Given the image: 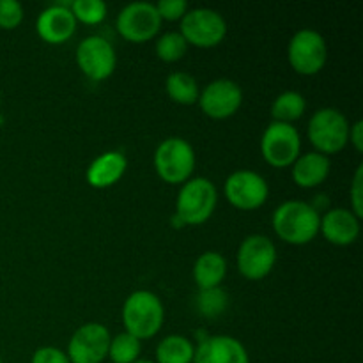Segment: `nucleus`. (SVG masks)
<instances>
[{
	"label": "nucleus",
	"mask_w": 363,
	"mask_h": 363,
	"mask_svg": "<svg viewBox=\"0 0 363 363\" xmlns=\"http://www.w3.org/2000/svg\"><path fill=\"white\" fill-rule=\"evenodd\" d=\"M273 230L287 245L301 247L319 234L321 213L303 201H287L275 209L272 218Z\"/></svg>",
	"instance_id": "obj_1"
},
{
	"label": "nucleus",
	"mask_w": 363,
	"mask_h": 363,
	"mask_svg": "<svg viewBox=\"0 0 363 363\" xmlns=\"http://www.w3.org/2000/svg\"><path fill=\"white\" fill-rule=\"evenodd\" d=\"M218 202V191L213 181L206 177H191L181 186L176 201L174 225H202L213 216Z\"/></svg>",
	"instance_id": "obj_2"
},
{
	"label": "nucleus",
	"mask_w": 363,
	"mask_h": 363,
	"mask_svg": "<svg viewBox=\"0 0 363 363\" xmlns=\"http://www.w3.org/2000/svg\"><path fill=\"white\" fill-rule=\"evenodd\" d=\"M165 308L162 300L151 291H135L123 305V325L135 339L147 340L162 330Z\"/></svg>",
	"instance_id": "obj_3"
},
{
	"label": "nucleus",
	"mask_w": 363,
	"mask_h": 363,
	"mask_svg": "<svg viewBox=\"0 0 363 363\" xmlns=\"http://www.w3.org/2000/svg\"><path fill=\"white\" fill-rule=\"evenodd\" d=\"M308 140L315 152L330 156L342 151L350 140V123L346 116L337 108L318 110L308 121Z\"/></svg>",
	"instance_id": "obj_4"
},
{
	"label": "nucleus",
	"mask_w": 363,
	"mask_h": 363,
	"mask_svg": "<svg viewBox=\"0 0 363 363\" xmlns=\"http://www.w3.org/2000/svg\"><path fill=\"white\" fill-rule=\"evenodd\" d=\"M155 169L169 184H184L195 170V151L181 137L165 138L155 151Z\"/></svg>",
	"instance_id": "obj_5"
},
{
	"label": "nucleus",
	"mask_w": 363,
	"mask_h": 363,
	"mask_svg": "<svg viewBox=\"0 0 363 363\" xmlns=\"http://www.w3.org/2000/svg\"><path fill=\"white\" fill-rule=\"evenodd\" d=\"M287 60L298 74L314 77L321 73L328 60V46L325 38L314 28L298 30L287 46Z\"/></svg>",
	"instance_id": "obj_6"
},
{
	"label": "nucleus",
	"mask_w": 363,
	"mask_h": 363,
	"mask_svg": "<svg viewBox=\"0 0 363 363\" xmlns=\"http://www.w3.org/2000/svg\"><path fill=\"white\" fill-rule=\"evenodd\" d=\"M188 46L195 48H215L225 39L227 23L222 14L208 7L188 9L181 20V30Z\"/></svg>",
	"instance_id": "obj_7"
},
{
	"label": "nucleus",
	"mask_w": 363,
	"mask_h": 363,
	"mask_svg": "<svg viewBox=\"0 0 363 363\" xmlns=\"http://www.w3.org/2000/svg\"><path fill=\"white\" fill-rule=\"evenodd\" d=\"M261 155L275 169L291 167L301 155V137L293 124L273 121L261 138Z\"/></svg>",
	"instance_id": "obj_8"
},
{
	"label": "nucleus",
	"mask_w": 363,
	"mask_h": 363,
	"mask_svg": "<svg viewBox=\"0 0 363 363\" xmlns=\"http://www.w3.org/2000/svg\"><path fill=\"white\" fill-rule=\"evenodd\" d=\"M277 264V247L268 236H247L238 250V269L247 280H262Z\"/></svg>",
	"instance_id": "obj_9"
},
{
	"label": "nucleus",
	"mask_w": 363,
	"mask_h": 363,
	"mask_svg": "<svg viewBox=\"0 0 363 363\" xmlns=\"http://www.w3.org/2000/svg\"><path fill=\"white\" fill-rule=\"evenodd\" d=\"M223 191L230 206L241 211H254L268 201L269 186L254 170H236L227 177Z\"/></svg>",
	"instance_id": "obj_10"
},
{
	"label": "nucleus",
	"mask_w": 363,
	"mask_h": 363,
	"mask_svg": "<svg viewBox=\"0 0 363 363\" xmlns=\"http://www.w3.org/2000/svg\"><path fill=\"white\" fill-rule=\"evenodd\" d=\"M160 27L162 18L151 2L128 4L116 21L117 32L130 43H147L158 34Z\"/></svg>",
	"instance_id": "obj_11"
},
{
	"label": "nucleus",
	"mask_w": 363,
	"mask_h": 363,
	"mask_svg": "<svg viewBox=\"0 0 363 363\" xmlns=\"http://www.w3.org/2000/svg\"><path fill=\"white\" fill-rule=\"evenodd\" d=\"M77 64L82 73L92 82H103L116 71V50L101 35H89L78 45Z\"/></svg>",
	"instance_id": "obj_12"
},
{
	"label": "nucleus",
	"mask_w": 363,
	"mask_h": 363,
	"mask_svg": "<svg viewBox=\"0 0 363 363\" xmlns=\"http://www.w3.org/2000/svg\"><path fill=\"white\" fill-rule=\"evenodd\" d=\"M112 335L101 323H87L80 326L67 344V358L71 363H101L108 358Z\"/></svg>",
	"instance_id": "obj_13"
},
{
	"label": "nucleus",
	"mask_w": 363,
	"mask_h": 363,
	"mask_svg": "<svg viewBox=\"0 0 363 363\" xmlns=\"http://www.w3.org/2000/svg\"><path fill=\"white\" fill-rule=\"evenodd\" d=\"M197 103L209 119H229L240 110L243 103V91L230 78H218L206 85L204 91H201Z\"/></svg>",
	"instance_id": "obj_14"
},
{
	"label": "nucleus",
	"mask_w": 363,
	"mask_h": 363,
	"mask_svg": "<svg viewBox=\"0 0 363 363\" xmlns=\"http://www.w3.org/2000/svg\"><path fill=\"white\" fill-rule=\"evenodd\" d=\"M38 35L50 45H62L73 38L77 20L69 9V4H55L43 11L35 21Z\"/></svg>",
	"instance_id": "obj_15"
},
{
	"label": "nucleus",
	"mask_w": 363,
	"mask_h": 363,
	"mask_svg": "<svg viewBox=\"0 0 363 363\" xmlns=\"http://www.w3.org/2000/svg\"><path fill=\"white\" fill-rule=\"evenodd\" d=\"M191 363H250V358L236 337L213 335L199 342Z\"/></svg>",
	"instance_id": "obj_16"
},
{
	"label": "nucleus",
	"mask_w": 363,
	"mask_h": 363,
	"mask_svg": "<svg viewBox=\"0 0 363 363\" xmlns=\"http://www.w3.org/2000/svg\"><path fill=\"white\" fill-rule=\"evenodd\" d=\"M319 233H323L328 243L337 247H350L360 236V218L351 209H328L321 218Z\"/></svg>",
	"instance_id": "obj_17"
},
{
	"label": "nucleus",
	"mask_w": 363,
	"mask_h": 363,
	"mask_svg": "<svg viewBox=\"0 0 363 363\" xmlns=\"http://www.w3.org/2000/svg\"><path fill=\"white\" fill-rule=\"evenodd\" d=\"M128 169L126 156L119 151H106L99 155L94 162L89 165L87 183L96 190H105L113 186L119 179H123L124 172Z\"/></svg>",
	"instance_id": "obj_18"
},
{
	"label": "nucleus",
	"mask_w": 363,
	"mask_h": 363,
	"mask_svg": "<svg viewBox=\"0 0 363 363\" xmlns=\"http://www.w3.org/2000/svg\"><path fill=\"white\" fill-rule=\"evenodd\" d=\"M291 167H293L294 183L300 188L311 190L325 183L332 169V162L328 156L312 151L298 156V160Z\"/></svg>",
	"instance_id": "obj_19"
},
{
	"label": "nucleus",
	"mask_w": 363,
	"mask_h": 363,
	"mask_svg": "<svg viewBox=\"0 0 363 363\" xmlns=\"http://www.w3.org/2000/svg\"><path fill=\"white\" fill-rule=\"evenodd\" d=\"M225 275L227 261L220 252H204L202 255H199L194 264V280L199 286V291L220 287Z\"/></svg>",
	"instance_id": "obj_20"
},
{
	"label": "nucleus",
	"mask_w": 363,
	"mask_h": 363,
	"mask_svg": "<svg viewBox=\"0 0 363 363\" xmlns=\"http://www.w3.org/2000/svg\"><path fill=\"white\" fill-rule=\"evenodd\" d=\"M165 89L169 98L177 105H194L199 101V84L186 71H176L167 77Z\"/></svg>",
	"instance_id": "obj_21"
},
{
	"label": "nucleus",
	"mask_w": 363,
	"mask_h": 363,
	"mask_svg": "<svg viewBox=\"0 0 363 363\" xmlns=\"http://www.w3.org/2000/svg\"><path fill=\"white\" fill-rule=\"evenodd\" d=\"M307 110V99L296 91H286L275 98L272 105V117L275 123L293 124L301 119Z\"/></svg>",
	"instance_id": "obj_22"
},
{
	"label": "nucleus",
	"mask_w": 363,
	"mask_h": 363,
	"mask_svg": "<svg viewBox=\"0 0 363 363\" xmlns=\"http://www.w3.org/2000/svg\"><path fill=\"white\" fill-rule=\"evenodd\" d=\"M195 347L183 335H169L156 347V363H191Z\"/></svg>",
	"instance_id": "obj_23"
},
{
	"label": "nucleus",
	"mask_w": 363,
	"mask_h": 363,
	"mask_svg": "<svg viewBox=\"0 0 363 363\" xmlns=\"http://www.w3.org/2000/svg\"><path fill=\"white\" fill-rule=\"evenodd\" d=\"M142 344L130 333H119L110 340L108 358L113 363H133L140 358Z\"/></svg>",
	"instance_id": "obj_24"
},
{
	"label": "nucleus",
	"mask_w": 363,
	"mask_h": 363,
	"mask_svg": "<svg viewBox=\"0 0 363 363\" xmlns=\"http://www.w3.org/2000/svg\"><path fill=\"white\" fill-rule=\"evenodd\" d=\"M227 305H229V296H227V293L222 287L199 291L197 311L204 318H218V315H222L227 311Z\"/></svg>",
	"instance_id": "obj_25"
},
{
	"label": "nucleus",
	"mask_w": 363,
	"mask_h": 363,
	"mask_svg": "<svg viewBox=\"0 0 363 363\" xmlns=\"http://www.w3.org/2000/svg\"><path fill=\"white\" fill-rule=\"evenodd\" d=\"M188 52V43L179 32H167L156 41V55L163 62H177Z\"/></svg>",
	"instance_id": "obj_26"
},
{
	"label": "nucleus",
	"mask_w": 363,
	"mask_h": 363,
	"mask_svg": "<svg viewBox=\"0 0 363 363\" xmlns=\"http://www.w3.org/2000/svg\"><path fill=\"white\" fill-rule=\"evenodd\" d=\"M77 23L98 25L106 18V4L103 0H74L69 4Z\"/></svg>",
	"instance_id": "obj_27"
},
{
	"label": "nucleus",
	"mask_w": 363,
	"mask_h": 363,
	"mask_svg": "<svg viewBox=\"0 0 363 363\" xmlns=\"http://www.w3.org/2000/svg\"><path fill=\"white\" fill-rule=\"evenodd\" d=\"M23 21V7L16 0H0V28L13 30Z\"/></svg>",
	"instance_id": "obj_28"
},
{
	"label": "nucleus",
	"mask_w": 363,
	"mask_h": 363,
	"mask_svg": "<svg viewBox=\"0 0 363 363\" xmlns=\"http://www.w3.org/2000/svg\"><path fill=\"white\" fill-rule=\"evenodd\" d=\"M155 6L162 21H181L184 14L188 13L186 0H162V2L155 4Z\"/></svg>",
	"instance_id": "obj_29"
},
{
	"label": "nucleus",
	"mask_w": 363,
	"mask_h": 363,
	"mask_svg": "<svg viewBox=\"0 0 363 363\" xmlns=\"http://www.w3.org/2000/svg\"><path fill=\"white\" fill-rule=\"evenodd\" d=\"M350 197H351V211H353L358 218H362L363 216V165L362 163L357 167V170H354Z\"/></svg>",
	"instance_id": "obj_30"
},
{
	"label": "nucleus",
	"mask_w": 363,
	"mask_h": 363,
	"mask_svg": "<svg viewBox=\"0 0 363 363\" xmlns=\"http://www.w3.org/2000/svg\"><path fill=\"white\" fill-rule=\"evenodd\" d=\"M30 363H71L67 354L59 347L45 346L39 347L34 354H32Z\"/></svg>",
	"instance_id": "obj_31"
},
{
	"label": "nucleus",
	"mask_w": 363,
	"mask_h": 363,
	"mask_svg": "<svg viewBox=\"0 0 363 363\" xmlns=\"http://www.w3.org/2000/svg\"><path fill=\"white\" fill-rule=\"evenodd\" d=\"M350 144H353V147L358 152H363V123L357 121L353 126H350Z\"/></svg>",
	"instance_id": "obj_32"
},
{
	"label": "nucleus",
	"mask_w": 363,
	"mask_h": 363,
	"mask_svg": "<svg viewBox=\"0 0 363 363\" xmlns=\"http://www.w3.org/2000/svg\"><path fill=\"white\" fill-rule=\"evenodd\" d=\"M133 363H156V362H151V360H145V358H138L137 362H133Z\"/></svg>",
	"instance_id": "obj_33"
},
{
	"label": "nucleus",
	"mask_w": 363,
	"mask_h": 363,
	"mask_svg": "<svg viewBox=\"0 0 363 363\" xmlns=\"http://www.w3.org/2000/svg\"><path fill=\"white\" fill-rule=\"evenodd\" d=\"M0 363H4V362H2V357H0Z\"/></svg>",
	"instance_id": "obj_34"
},
{
	"label": "nucleus",
	"mask_w": 363,
	"mask_h": 363,
	"mask_svg": "<svg viewBox=\"0 0 363 363\" xmlns=\"http://www.w3.org/2000/svg\"><path fill=\"white\" fill-rule=\"evenodd\" d=\"M0 103H2V96H0Z\"/></svg>",
	"instance_id": "obj_35"
}]
</instances>
